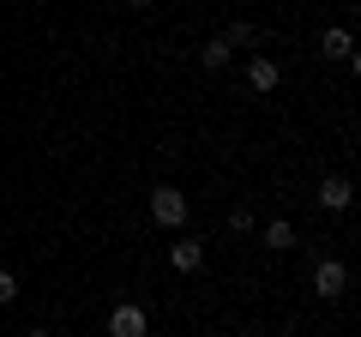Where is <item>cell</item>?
Segmentation results:
<instances>
[{
	"label": "cell",
	"instance_id": "1",
	"mask_svg": "<svg viewBox=\"0 0 361 337\" xmlns=\"http://www.w3.org/2000/svg\"><path fill=\"white\" fill-rule=\"evenodd\" d=\"M151 223L180 229V223H187V193H180V187H151Z\"/></svg>",
	"mask_w": 361,
	"mask_h": 337
},
{
	"label": "cell",
	"instance_id": "2",
	"mask_svg": "<svg viewBox=\"0 0 361 337\" xmlns=\"http://www.w3.org/2000/svg\"><path fill=\"white\" fill-rule=\"evenodd\" d=\"M313 289H319L325 301H337L349 289V265L343 259H319V265H313Z\"/></svg>",
	"mask_w": 361,
	"mask_h": 337
},
{
	"label": "cell",
	"instance_id": "3",
	"mask_svg": "<svg viewBox=\"0 0 361 337\" xmlns=\"http://www.w3.org/2000/svg\"><path fill=\"white\" fill-rule=\"evenodd\" d=\"M151 331V319H145V307H133V301H121L115 313H109V337H145Z\"/></svg>",
	"mask_w": 361,
	"mask_h": 337
},
{
	"label": "cell",
	"instance_id": "4",
	"mask_svg": "<svg viewBox=\"0 0 361 337\" xmlns=\"http://www.w3.org/2000/svg\"><path fill=\"white\" fill-rule=\"evenodd\" d=\"M169 265H175L180 277H193L199 265H205V241H187V235H180V241H169Z\"/></svg>",
	"mask_w": 361,
	"mask_h": 337
},
{
	"label": "cell",
	"instance_id": "5",
	"mask_svg": "<svg viewBox=\"0 0 361 337\" xmlns=\"http://www.w3.org/2000/svg\"><path fill=\"white\" fill-rule=\"evenodd\" d=\"M247 85H253L259 97L277 91V61H271V54H253V66H247Z\"/></svg>",
	"mask_w": 361,
	"mask_h": 337
},
{
	"label": "cell",
	"instance_id": "6",
	"mask_svg": "<svg viewBox=\"0 0 361 337\" xmlns=\"http://www.w3.org/2000/svg\"><path fill=\"white\" fill-rule=\"evenodd\" d=\"M319 205L325 211H349V181H343V175H325V181H319Z\"/></svg>",
	"mask_w": 361,
	"mask_h": 337
},
{
	"label": "cell",
	"instance_id": "7",
	"mask_svg": "<svg viewBox=\"0 0 361 337\" xmlns=\"http://www.w3.org/2000/svg\"><path fill=\"white\" fill-rule=\"evenodd\" d=\"M229 54H235L229 42H223V37H211L205 49H199V66H205V73H223V66H229Z\"/></svg>",
	"mask_w": 361,
	"mask_h": 337
},
{
	"label": "cell",
	"instance_id": "8",
	"mask_svg": "<svg viewBox=\"0 0 361 337\" xmlns=\"http://www.w3.org/2000/svg\"><path fill=\"white\" fill-rule=\"evenodd\" d=\"M325 54H331V61H349V54H355V42H349V30H343V25L325 30Z\"/></svg>",
	"mask_w": 361,
	"mask_h": 337
},
{
	"label": "cell",
	"instance_id": "9",
	"mask_svg": "<svg viewBox=\"0 0 361 337\" xmlns=\"http://www.w3.org/2000/svg\"><path fill=\"white\" fill-rule=\"evenodd\" d=\"M265 247H271V253H289V247H295V229H289V223L277 217V223L265 229Z\"/></svg>",
	"mask_w": 361,
	"mask_h": 337
},
{
	"label": "cell",
	"instance_id": "10",
	"mask_svg": "<svg viewBox=\"0 0 361 337\" xmlns=\"http://www.w3.org/2000/svg\"><path fill=\"white\" fill-rule=\"evenodd\" d=\"M223 42H229V49H247V42H253V25H229V30H223Z\"/></svg>",
	"mask_w": 361,
	"mask_h": 337
},
{
	"label": "cell",
	"instance_id": "11",
	"mask_svg": "<svg viewBox=\"0 0 361 337\" xmlns=\"http://www.w3.org/2000/svg\"><path fill=\"white\" fill-rule=\"evenodd\" d=\"M6 301H18V277L13 271H0V307H6Z\"/></svg>",
	"mask_w": 361,
	"mask_h": 337
},
{
	"label": "cell",
	"instance_id": "12",
	"mask_svg": "<svg viewBox=\"0 0 361 337\" xmlns=\"http://www.w3.org/2000/svg\"><path fill=\"white\" fill-rule=\"evenodd\" d=\"M25 337H49V331H42V325H30V331H25Z\"/></svg>",
	"mask_w": 361,
	"mask_h": 337
}]
</instances>
